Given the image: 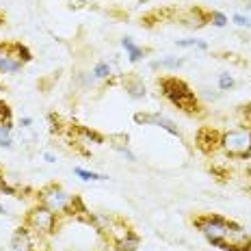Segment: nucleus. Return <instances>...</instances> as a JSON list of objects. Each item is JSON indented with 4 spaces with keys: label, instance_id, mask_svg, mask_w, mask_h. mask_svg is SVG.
Here are the masks:
<instances>
[{
    "label": "nucleus",
    "instance_id": "13",
    "mask_svg": "<svg viewBox=\"0 0 251 251\" xmlns=\"http://www.w3.org/2000/svg\"><path fill=\"white\" fill-rule=\"evenodd\" d=\"M76 176H80L82 180L87 182H98V180H108V176H102V174H93V171H87V169H76Z\"/></svg>",
    "mask_w": 251,
    "mask_h": 251
},
{
    "label": "nucleus",
    "instance_id": "12",
    "mask_svg": "<svg viewBox=\"0 0 251 251\" xmlns=\"http://www.w3.org/2000/svg\"><path fill=\"white\" fill-rule=\"evenodd\" d=\"M11 124H0V148H11L13 139H11Z\"/></svg>",
    "mask_w": 251,
    "mask_h": 251
},
{
    "label": "nucleus",
    "instance_id": "5",
    "mask_svg": "<svg viewBox=\"0 0 251 251\" xmlns=\"http://www.w3.org/2000/svg\"><path fill=\"white\" fill-rule=\"evenodd\" d=\"M39 200L46 208H50L52 212L59 214V212L67 210V206H70V201H72V195L63 191L59 184H48L46 188L39 191Z\"/></svg>",
    "mask_w": 251,
    "mask_h": 251
},
{
    "label": "nucleus",
    "instance_id": "4",
    "mask_svg": "<svg viewBox=\"0 0 251 251\" xmlns=\"http://www.w3.org/2000/svg\"><path fill=\"white\" fill-rule=\"evenodd\" d=\"M26 227H30L37 234H52L56 229V212L39 203V206L30 208L26 214Z\"/></svg>",
    "mask_w": 251,
    "mask_h": 251
},
{
    "label": "nucleus",
    "instance_id": "20",
    "mask_svg": "<svg viewBox=\"0 0 251 251\" xmlns=\"http://www.w3.org/2000/svg\"><path fill=\"white\" fill-rule=\"evenodd\" d=\"M234 22H236L238 26H251V18H247V15H240V13H236V15H234Z\"/></svg>",
    "mask_w": 251,
    "mask_h": 251
},
{
    "label": "nucleus",
    "instance_id": "16",
    "mask_svg": "<svg viewBox=\"0 0 251 251\" xmlns=\"http://www.w3.org/2000/svg\"><path fill=\"white\" fill-rule=\"evenodd\" d=\"M180 48H200V50H208V44L206 41H200V39H184V41H177Z\"/></svg>",
    "mask_w": 251,
    "mask_h": 251
},
{
    "label": "nucleus",
    "instance_id": "9",
    "mask_svg": "<svg viewBox=\"0 0 251 251\" xmlns=\"http://www.w3.org/2000/svg\"><path fill=\"white\" fill-rule=\"evenodd\" d=\"M124 87L132 98H143L145 96V85H143V80H141L137 74L126 76L124 78Z\"/></svg>",
    "mask_w": 251,
    "mask_h": 251
},
{
    "label": "nucleus",
    "instance_id": "7",
    "mask_svg": "<svg viewBox=\"0 0 251 251\" xmlns=\"http://www.w3.org/2000/svg\"><path fill=\"white\" fill-rule=\"evenodd\" d=\"M197 148H200V151H203L206 156H210L214 154L219 148H221V134L217 132V130H212V128H201L200 132H197Z\"/></svg>",
    "mask_w": 251,
    "mask_h": 251
},
{
    "label": "nucleus",
    "instance_id": "18",
    "mask_svg": "<svg viewBox=\"0 0 251 251\" xmlns=\"http://www.w3.org/2000/svg\"><path fill=\"white\" fill-rule=\"evenodd\" d=\"M208 22H212L214 26H219V28H221V26L227 24V18L223 13H219V11H212L210 15H208Z\"/></svg>",
    "mask_w": 251,
    "mask_h": 251
},
{
    "label": "nucleus",
    "instance_id": "2",
    "mask_svg": "<svg viewBox=\"0 0 251 251\" xmlns=\"http://www.w3.org/2000/svg\"><path fill=\"white\" fill-rule=\"evenodd\" d=\"M193 226H195L200 232L206 236L210 243L214 240H227L229 234H243V227L234 221H227V219L219 217V214H201V217L193 219Z\"/></svg>",
    "mask_w": 251,
    "mask_h": 251
},
{
    "label": "nucleus",
    "instance_id": "3",
    "mask_svg": "<svg viewBox=\"0 0 251 251\" xmlns=\"http://www.w3.org/2000/svg\"><path fill=\"white\" fill-rule=\"evenodd\" d=\"M221 150L229 158H249L251 156V128H236L221 134Z\"/></svg>",
    "mask_w": 251,
    "mask_h": 251
},
{
    "label": "nucleus",
    "instance_id": "22",
    "mask_svg": "<svg viewBox=\"0 0 251 251\" xmlns=\"http://www.w3.org/2000/svg\"><path fill=\"white\" fill-rule=\"evenodd\" d=\"M30 124H33V119H30V117H24V119H20V126H24V128H28Z\"/></svg>",
    "mask_w": 251,
    "mask_h": 251
},
{
    "label": "nucleus",
    "instance_id": "1",
    "mask_svg": "<svg viewBox=\"0 0 251 251\" xmlns=\"http://www.w3.org/2000/svg\"><path fill=\"white\" fill-rule=\"evenodd\" d=\"M158 87L167 100L174 104V106L180 108V111H184L186 115L201 113L200 100L195 98V93L191 91V87H188L184 80H180V78H176V76H165L158 80Z\"/></svg>",
    "mask_w": 251,
    "mask_h": 251
},
{
    "label": "nucleus",
    "instance_id": "24",
    "mask_svg": "<svg viewBox=\"0 0 251 251\" xmlns=\"http://www.w3.org/2000/svg\"><path fill=\"white\" fill-rule=\"evenodd\" d=\"M0 214H4V208H2V203H0Z\"/></svg>",
    "mask_w": 251,
    "mask_h": 251
},
{
    "label": "nucleus",
    "instance_id": "8",
    "mask_svg": "<svg viewBox=\"0 0 251 251\" xmlns=\"http://www.w3.org/2000/svg\"><path fill=\"white\" fill-rule=\"evenodd\" d=\"M11 247L15 251H35V243L33 236H30L28 227H18L11 238Z\"/></svg>",
    "mask_w": 251,
    "mask_h": 251
},
{
    "label": "nucleus",
    "instance_id": "19",
    "mask_svg": "<svg viewBox=\"0 0 251 251\" xmlns=\"http://www.w3.org/2000/svg\"><path fill=\"white\" fill-rule=\"evenodd\" d=\"M219 87L221 89H229V87H234V78L227 74V72H223L221 76H219Z\"/></svg>",
    "mask_w": 251,
    "mask_h": 251
},
{
    "label": "nucleus",
    "instance_id": "17",
    "mask_svg": "<svg viewBox=\"0 0 251 251\" xmlns=\"http://www.w3.org/2000/svg\"><path fill=\"white\" fill-rule=\"evenodd\" d=\"M11 117H13V113L9 108V104L4 100H0V124H11Z\"/></svg>",
    "mask_w": 251,
    "mask_h": 251
},
{
    "label": "nucleus",
    "instance_id": "25",
    "mask_svg": "<svg viewBox=\"0 0 251 251\" xmlns=\"http://www.w3.org/2000/svg\"><path fill=\"white\" fill-rule=\"evenodd\" d=\"M0 251H4V249H0Z\"/></svg>",
    "mask_w": 251,
    "mask_h": 251
},
{
    "label": "nucleus",
    "instance_id": "23",
    "mask_svg": "<svg viewBox=\"0 0 251 251\" xmlns=\"http://www.w3.org/2000/svg\"><path fill=\"white\" fill-rule=\"evenodd\" d=\"M100 251H117V249H115V247H102Z\"/></svg>",
    "mask_w": 251,
    "mask_h": 251
},
{
    "label": "nucleus",
    "instance_id": "10",
    "mask_svg": "<svg viewBox=\"0 0 251 251\" xmlns=\"http://www.w3.org/2000/svg\"><path fill=\"white\" fill-rule=\"evenodd\" d=\"M122 46H124L126 50H128V59L132 61V63H139V61L145 56V50L139 48V46L134 44V41L130 39V37H124V39H122Z\"/></svg>",
    "mask_w": 251,
    "mask_h": 251
},
{
    "label": "nucleus",
    "instance_id": "21",
    "mask_svg": "<svg viewBox=\"0 0 251 251\" xmlns=\"http://www.w3.org/2000/svg\"><path fill=\"white\" fill-rule=\"evenodd\" d=\"M0 191H4L7 195H15V188L7 184V180H2V174H0Z\"/></svg>",
    "mask_w": 251,
    "mask_h": 251
},
{
    "label": "nucleus",
    "instance_id": "14",
    "mask_svg": "<svg viewBox=\"0 0 251 251\" xmlns=\"http://www.w3.org/2000/svg\"><path fill=\"white\" fill-rule=\"evenodd\" d=\"M93 76H96L98 80L108 78V76H111V65H108V63H98V65L93 67Z\"/></svg>",
    "mask_w": 251,
    "mask_h": 251
},
{
    "label": "nucleus",
    "instance_id": "11",
    "mask_svg": "<svg viewBox=\"0 0 251 251\" xmlns=\"http://www.w3.org/2000/svg\"><path fill=\"white\" fill-rule=\"evenodd\" d=\"M22 70V61H18V59H13V56H9V54H0V72H20Z\"/></svg>",
    "mask_w": 251,
    "mask_h": 251
},
{
    "label": "nucleus",
    "instance_id": "15",
    "mask_svg": "<svg viewBox=\"0 0 251 251\" xmlns=\"http://www.w3.org/2000/svg\"><path fill=\"white\" fill-rule=\"evenodd\" d=\"M182 59H163V61H156L154 65V70H158V67H171V70H177V67H182Z\"/></svg>",
    "mask_w": 251,
    "mask_h": 251
},
{
    "label": "nucleus",
    "instance_id": "6",
    "mask_svg": "<svg viewBox=\"0 0 251 251\" xmlns=\"http://www.w3.org/2000/svg\"><path fill=\"white\" fill-rule=\"evenodd\" d=\"M134 122H137V124H151V126H158V128L167 130L169 134H174V137L182 139V132L177 130V126L171 122V119L163 117L160 113H137V115H134Z\"/></svg>",
    "mask_w": 251,
    "mask_h": 251
}]
</instances>
